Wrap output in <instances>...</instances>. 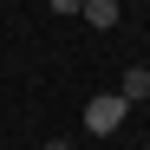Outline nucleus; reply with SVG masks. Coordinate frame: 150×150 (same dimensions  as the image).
Here are the masks:
<instances>
[{
	"mask_svg": "<svg viewBox=\"0 0 150 150\" xmlns=\"http://www.w3.org/2000/svg\"><path fill=\"white\" fill-rule=\"evenodd\" d=\"M85 7V0H52V13H79Z\"/></svg>",
	"mask_w": 150,
	"mask_h": 150,
	"instance_id": "obj_4",
	"label": "nucleus"
},
{
	"mask_svg": "<svg viewBox=\"0 0 150 150\" xmlns=\"http://www.w3.org/2000/svg\"><path fill=\"white\" fill-rule=\"evenodd\" d=\"M39 150H72V144H65V137H52V144H39Z\"/></svg>",
	"mask_w": 150,
	"mask_h": 150,
	"instance_id": "obj_5",
	"label": "nucleus"
},
{
	"mask_svg": "<svg viewBox=\"0 0 150 150\" xmlns=\"http://www.w3.org/2000/svg\"><path fill=\"white\" fill-rule=\"evenodd\" d=\"M124 117H131V98H124V91H98L91 105H85V131L91 137H117Z\"/></svg>",
	"mask_w": 150,
	"mask_h": 150,
	"instance_id": "obj_1",
	"label": "nucleus"
},
{
	"mask_svg": "<svg viewBox=\"0 0 150 150\" xmlns=\"http://www.w3.org/2000/svg\"><path fill=\"white\" fill-rule=\"evenodd\" d=\"M117 91L131 98V105H144V98H150V65H124V79H117Z\"/></svg>",
	"mask_w": 150,
	"mask_h": 150,
	"instance_id": "obj_3",
	"label": "nucleus"
},
{
	"mask_svg": "<svg viewBox=\"0 0 150 150\" xmlns=\"http://www.w3.org/2000/svg\"><path fill=\"white\" fill-rule=\"evenodd\" d=\"M144 150H150V137H144Z\"/></svg>",
	"mask_w": 150,
	"mask_h": 150,
	"instance_id": "obj_6",
	"label": "nucleus"
},
{
	"mask_svg": "<svg viewBox=\"0 0 150 150\" xmlns=\"http://www.w3.org/2000/svg\"><path fill=\"white\" fill-rule=\"evenodd\" d=\"M79 20H85V26H98V33H111V26H117V0H85Z\"/></svg>",
	"mask_w": 150,
	"mask_h": 150,
	"instance_id": "obj_2",
	"label": "nucleus"
}]
</instances>
